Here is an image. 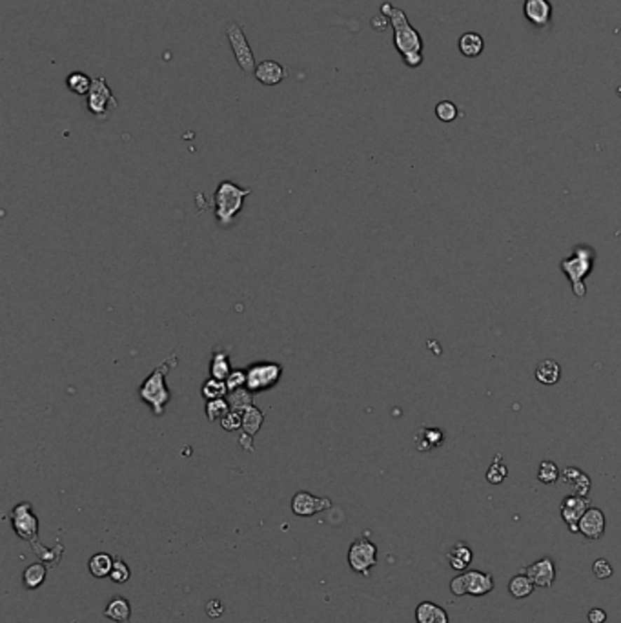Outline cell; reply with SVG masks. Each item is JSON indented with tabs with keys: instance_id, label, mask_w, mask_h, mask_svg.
<instances>
[{
	"instance_id": "obj_34",
	"label": "cell",
	"mask_w": 621,
	"mask_h": 623,
	"mask_svg": "<svg viewBox=\"0 0 621 623\" xmlns=\"http://www.w3.org/2000/svg\"><path fill=\"white\" fill-rule=\"evenodd\" d=\"M561 478V472H559L558 465L554 463V461H541L540 465V470H538V479L545 485H552L556 483L558 479Z\"/></svg>"
},
{
	"instance_id": "obj_30",
	"label": "cell",
	"mask_w": 621,
	"mask_h": 623,
	"mask_svg": "<svg viewBox=\"0 0 621 623\" xmlns=\"http://www.w3.org/2000/svg\"><path fill=\"white\" fill-rule=\"evenodd\" d=\"M230 374H231L230 357H228L224 352H215L212 357V363H210V376L215 379H221V381H226Z\"/></svg>"
},
{
	"instance_id": "obj_42",
	"label": "cell",
	"mask_w": 621,
	"mask_h": 623,
	"mask_svg": "<svg viewBox=\"0 0 621 623\" xmlns=\"http://www.w3.org/2000/svg\"><path fill=\"white\" fill-rule=\"evenodd\" d=\"M222 612H224V605L219 600H210L206 603V615L210 618H219V616H222Z\"/></svg>"
},
{
	"instance_id": "obj_28",
	"label": "cell",
	"mask_w": 621,
	"mask_h": 623,
	"mask_svg": "<svg viewBox=\"0 0 621 623\" xmlns=\"http://www.w3.org/2000/svg\"><path fill=\"white\" fill-rule=\"evenodd\" d=\"M534 589H535L534 582H532L526 574H517V576H514V578L510 580V583H508V592H510L514 598H517V600H523V598L531 596L532 592H534Z\"/></svg>"
},
{
	"instance_id": "obj_25",
	"label": "cell",
	"mask_w": 621,
	"mask_h": 623,
	"mask_svg": "<svg viewBox=\"0 0 621 623\" xmlns=\"http://www.w3.org/2000/svg\"><path fill=\"white\" fill-rule=\"evenodd\" d=\"M264 421V414L255 405L248 406V409L243 412V432L248 434V436L254 437L255 434L261 430Z\"/></svg>"
},
{
	"instance_id": "obj_26",
	"label": "cell",
	"mask_w": 621,
	"mask_h": 623,
	"mask_svg": "<svg viewBox=\"0 0 621 623\" xmlns=\"http://www.w3.org/2000/svg\"><path fill=\"white\" fill-rule=\"evenodd\" d=\"M46 574H48V567L44 563H33L29 565L22 574L24 587L29 589V591H35L46 582Z\"/></svg>"
},
{
	"instance_id": "obj_38",
	"label": "cell",
	"mask_w": 621,
	"mask_h": 623,
	"mask_svg": "<svg viewBox=\"0 0 621 623\" xmlns=\"http://www.w3.org/2000/svg\"><path fill=\"white\" fill-rule=\"evenodd\" d=\"M221 427L226 430V432H233V430H239L243 428V412H236V410H230L224 418L221 419Z\"/></svg>"
},
{
	"instance_id": "obj_6",
	"label": "cell",
	"mask_w": 621,
	"mask_h": 623,
	"mask_svg": "<svg viewBox=\"0 0 621 623\" xmlns=\"http://www.w3.org/2000/svg\"><path fill=\"white\" fill-rule=\"evenodd\" d=\"M282 376V367L272 361H261L246 369V388L252 394L270 390L279 383Z\"/></svg>"
},
{
	"instance_id": "obj_36",
	"label": "cell",
	"mask_w": 621,
	"mask_h": 623,
	"mask_svg": "<svg viewBox=\"0 0 621 623\" xmlns=\"http://www.w3.org/2000/svg\"><path fill=\"white\" fill-rule=\"evenodd\" d=\"M130 576H132V570H130V567L126 565V561L115 560L114 569L109 573V580L118 583V585H123V583H126L128 580H130Z\"/></svg>"
},
{
	"instance_id": "obj_39",
	"label": "cell",
	"mask_w": 621,
	"mask_h": 623,
	"mask_svg": "<svg viewBox=\"0 0 621 623\" xmlns=\"http://www.w3.org/2000/svg\"><path fill=\"white\" fill-rule=\"evenodd\" d=\"M228 390H237V388L246 387V369H236L231 370V374L226 379Z\"/></svg>"
},
{
	"instance_id": "obj_41",
	"label": "cell",
	"mask_w": 621,
	"mask_h": 623,
	"mask_svg": "<svg viewBox=\"0 0 621 623\" xmlns=\"http://www.w3.org/2000/svg\"><path fill=\"white\" fill-rule=\"evenodd\" d=\"M450 591L453 596H465L467 594V582H465V574H459L450 582Z\"/></svg>"
},
{
	"instance_id": "obj_33",
	"label": "cell",
	"mask_w": 621,
	"mask_h": 623,
	"mask_svg": "<svg viewBox=\"0 0 621 623\" xmlns=\"http://www.w3.org/2000/svg\"><path fill=\"white\" fill-rule=\"evenodd\" d=\"M508 476V469L507 465L501 461V456L496 454L494 458V463L490 465L489 470H486V481L492 483V485H499V483H503V479Z\"/></svg>"
},
{
	"instance_id": "obj_35",
	"label": "cell",
	"mask_w": 621,
	"mask_h": 623,
	"mask_svg": "<svg viewBox=\"0 0 621 623\" xmlns=\"http://www.w3.org/2000/svg\"><path fill=\"white\" fill-rule=\"evenodd\" d=\"M435 115L441 123H452L458 117V106L450 102V100H441L435 106Z\"/></svg>"
},
{
	"instance_id": "obj_27",
	"label": "cell",
	"mask_w": 621,
	"mask_h": 623,
	"mask_svg": "<svg viewBox=\"0 0 621 623\" xmlns=\"http://www.w3.org/2000/svg\"><path fill=\"white\" fill-rule=\"evenodd\" d=\"M115 560L106 552H97L95 556H91L90 560V573L95 576V578H108L111 569H114Z\"/></svg>"
},
{
	"instance_id": "obj_8",
	"label": "cell",
	"mask_w": 621,
	"mask_h": 623,
	"mask_svg": "<svg viewBox=\"0 0 621 623\" xmlns=\"http://www.w3.org/2000/svg\"><path fill=\"white\" fill-rule=\"evenodd\" d=\"M348 563L355 573L368 576L377 565V547L368 538H359L350 545Z\"/></svg>"
},
{
	"instance_id": "obj_16",
	"label": "cell",
	"mask_w": 621,
	"mask_h": 623,
	"mask_svg": "<svg viewBox=\"0 0 621 623\" xmlns=\"http://www.w3.org/2000/svg\"><path fill=\"white\" fill-rule=\"evenodd\" d=\"M446 434L439 427H419L414 434L416 449L419 452H430L444 443Z\"/></svg>"
},
{
	"instance_id": "obj_29",
	"label": "cell",
	"mask_w": 621,
	"mask_h": 623,
	"mask_svg": "<svg viewBox=\"0 0 621 623\" xmlns=\"http://www.w3.org/2000/svg\"><path fill=\"white\" fill-rule=\"evenodd\" d=\"M200 394L205 397L206 401H213V399H224V397L230 394L228 390V385L226 381H221V379H215V378H210L203 383V388H200Z\"/></svg>"
},
{
	"instance_id": "obj_14",
	"label": "cell",
	"mask_w": 621,
	"mask_h": 623,
	"mask_svg": "<svg viewBox=\"0 0 621 623\" xmlns=\"http://www.w3.org/2000/svg\"><path fill=\"white\" fill-rule=\"evenodd\" d=\"M578 527H580V534H583L587 540H599L605 533L607 519H605V514L601 510L596 509V507H590L585 514H583V518L580 519Z\"/></svg>"
},
{
	"instance_id": "obj_24",
	"label": "cell",
	"mask_w": 621,
	"mask_h": 623,
	"mask_svg": "<svg viewBox=\"0 0 621 623\" xmlns=\"http://www.w3.org/2000/svg\"><path fill=\"white\" fill-rule=\"evenodd\" d=\"M91 84H93V78L84 71H71L66 77V88L75 95L86 97L91 90Z\"/></svg>"
},
{
	"instance_id": "obj_22",
	"label": "cell",
	"mask_w": 621,
	"mask_h": 623,
	"mask_svg": "<svg viewBox=\"0 0 621 623\" xmlns=\"http://www.w3.org/2000/svg\"><path fill=\"white\" fill-rule=\"evenodd\" d=\"M459 51L463 53V57H467V59H476L483 53V48H485V41H483V36L479 33H465V35L459 36Z\"/></svg>"
},
{
	"instance_id": "obj_18",
	"label": "cell",
	"mask_w": 621,
	"mask_h": 623,
	"mask_svg": "<svg viewBox=\"0 0 621 623\" xmlns=\"http://www.w3.org/2000/svg\"><path fill=\"white\" fill-rule=\"evenodd\" d=\"M465 582H467V594H470V596H485L494 589L492 574L481 573V570L465 573Z\"/></svg>"
},
{
	"instance_id": "obj_40",
	"label": "cell",
	"mask_w": 621,
	"mask_h": 623,
	"mask_svg": "<svg viewBox=\"0 0 621 623\" xmlns=\"http://www.w3.org/2000/svg\"><path fill=\"white\" fill-rule=\"evenodd\" d=\"M592 573H594V576L598 580H607L613 576L614 570H613V565L608 563L605 558H599V560H596L594 563H592Z\"/></svg>"
},
{
	"instance_id": "obj_32",
	"label": "cell",
	"mask_w": 621,
	"mask_h": 623,
	"mask_svg": "<svg viewBox=\"0 0 621 623\" xmlns=\"http://www.w3.org/2000/svg\"><path fill=\"white\" fill-rule=\"evenodd\" d=\"M230 410H231L230 403L226 401V397H224V399L206 401V418H208V421H212V423L213 421H221Z\"/></svg>"
},
{
	"instance_id": "obj_4",
	"label": "cell",
	"mask_w": 621,
	"mask_h": 623,
	"mask_svg": "<svg viewBox=\"0 0 621 623\" xmlns=\"http://www.w3.org/2000/svg\"><path fill=\"white\" fill-rule=\"evenodd\" d=\"M252 193L250 188L237 186L236 182L222 181L215 190V219L222 226H230L239 215L243 203Z\"/></svg>"
},
{
	"instance_id": "obj_31",
	"label": "cell",
	"mask_w": 621,
	"mask_h": 623,
	"mask_svg": "<svg viewBox=\"0 0 621 623\" xmlns=\"http://www.w3.org/2000/svg\"><path fill=\"white\" fill-rule=\"evenodd\" d=\"M226 401L230 403V409L236 410V412H245L248 406L254 405V394L248 390V388H237V390H231L226 396Z\"/></svg>"
},
{
	"instance_id": "obj_15",
	"label": "cell",
	"mask_w": 621,
	"mask_h": 623,
	"mask_svg": "<svg viewBox=\"0 0 621 623\" xmlns=\"http://www.w3.org/2000/svg\"><path fill=\"white\" fill-rule=\"evenodd\" d=\"M254 77L257 78L263 86H277L281 84L286 77H288V71L282 64H279L277 60H263V62L257 64V68L254 71Z\"/></svg>"
},
{
	"instance_id": "obj_13",
	"label": "cell",
	"mask_w": 621,
	"mask_h": 623,
	"mask_svg": "<svg viewBox=\"0 0 621 623\" xmlns=\"http://www.w3.org/2000/svg\"><path fill=\"white\" fill-rule=\"evenodd\" d=\"M523 13L535 27H550L552 24V4L549 0H525Z\"/></svg>"
},
{
	"instance_id": "obj_2",
	"label": "cell",
	"mask_w": 621,
	"mask_h": 623,
	"mask_svg": "<svg viewBox=\"0 0 621 623\" xmlns=\"http://www.w3.org/2000/svg\"><path fill=\"white\" fill-rule=\"evenodd\" d=\"M177 363H179L177 355H170L168 360L164 361L163 364H159V367H157V369L142 381L141 388H139V396H141V399L151 406L153 416H157V418L164 416V409H166L170 401H172V390H170L168 385H166V376H168L170 369L177 367Z\"/></svg>"
},
{
	"instance_id": "obj_21",
	"label": "cell",
	"mask_w": 621,
	"mask_h": 623,
	"mask_svg": "<svg viewBox=\"0 0 621 623\" xmlns=\"http://www.w3.org/2000/svg\"><path fill=\"white\" fill-rule=\"evenodd\" d=\"M104 616L109 619H114L117 623H130V616H132V605L130 601L123 596H115L114 600L109 601L104 609Z\"/></svg>"
},
{
	"instance_id": "obj_3",
	"label": "cell",
	"mask_w": 621,
	"mask_h": 623,
	"mask_svg": "<svg viewBox=\"0 0 621 623\" xmlns=\"http://www.w3.org/2000/svg\"><path fill=\"white\" fill-rule=\"evenodd\" d=\"M594 248L590 245H585V242H580V245L574 246L571 257L561 259V263H559V268H561V272L567 275L568 282H571L572 294L580 297V299L587 296V287L583 281L594 270Z\"/></svg>"
},
{
	"instance_id": "obj_12",
	"label": "cell",
	"mask_w": 621,
	"mask_h": 623,
	"mask_svg": "<svg viewBox=\"0 0 621 623\" xmlns=\"http://www.w3.org/2000/svg\"><path fill=\"white\" fill-rule=\"evenodd\" d=\"M525 574L534 582L535 587L550 589L556 580V565L550 558H541L525 569Z\"/></svg>"
},
{
	"instance_id": "obj_5",
	"label": "cell",
	"mask_w": 621,
	"mask_h": 623,
	"mask_svg": "<svg viewBox=\"0 0 621 623\" xmlns=\"http://www.w3.org/2000/svg\"><path fill=\"white\" fill-rule=\"evenodd\" d=\"M118 108V100L108 86L106 77H93L90 93L86 95V109L99 121H104Z\"/></svg>"
},
{
	"instance_id": "obj_17",
	"label": "cell",
	"mask_w": 621,
	"mask_h": 623,
	"mask_svg": "<svg viewBox=\"0 0 621 623\" xmlns=\"http://www.w3.org/2000/svg\"><path fill=\"white\" fill-rule=\"evenodd\" d=\"M561 481L571 488L572 494H576V496L581 498H587V494L590 492V487H592L589 476H587L583 470L576 469V467H567V469H563Z\"/></svg>"
},
{
	"instance_id": "obj_7",
	"label": "cell",
	"mask_w": 621,
	"mask_h": 623,
	"mask_svg": "<svg viewBox=\"0 0 621 623\" xmlns=\"http://www.w3.org/2000/svg\"><path fill=\"white\" fill-rule=\"evenodd\" d=\"M226 39L230 42L231 51H233L236 62L239 64L243 73H254L257 64H255L254 51H252V46H250L245 29L237 22H230L226 26Z\"/></svg>"
},
{
	"instance_id": "obj_19",
	"label": "cell",
	"mask_w": 621,
	"mask_h": 623,
	"mask_svg": "<svg viewBox=\"0 0 621 623\" xmlns=\"http://www.w3.org/2000/svg\"><path fill=\"white\" fill-rule=\"evenodd\" d=\"M417 623H449V615L443 607L435 605L432 601H423L416 607Z\"/></svg>"
},
{
	"instance_id": "obj_23",
	"label": "cell",
	"mask_w": 621,
	"mask_h": 623,
	"mask_svg": "<svg viewBox=\"0 0 621 623\" xmlns=\"http://www.w3.org/2000/svg\"><path fill=\"white\" fill-rule=\"evenodd\" d=\"M446 558H449V563L452 569L465 570L472 563V549L465 542H459L450 549Z\"/></svg>"
},
{
	"instance_id": "obj_44",
	"label": "cell",
	"mask_w": 621,
	"mask_h": 623,
	"mask_svg": "<svg viewBox=\"0 0 621 623\" xmlns=\"http://www.w3.org/2000/svg\"><path fill=\"white\" fill-rule=\"evenodd\" d=\"M239 443H240V446L245 449V451L254 452V437H252V436H248V434L243 432V436H240Z\"/></svg>"
},
{
	"instance_id": "obj_37",
	"label": "cell",
	"mask_w": 621,
	"mask_h": 623,
	"mask_svg": "<svg viewBox=\"0 0 621 623\" xmlns=\"http://www.w3.org/2000/svg\"><path fill=\"white\" fill-rule=\"evenodd\" d=\"M32 545H33V549H35L36 556H39L42 561H44L46 567H51V565L59 563L60 561V551H62V545H59V549H57L55 552H50L48 549H42V547L39 545V542L32 543Z\"/></svg>"
},
{
	"instance_id": "obj_1",
	"label": "cell",
	"mask_w": 621,
	"mask_h": 623,
	"mask_svg": "<svg viewBox=\"0 0 621 623\" xmlns=\"http://www.w3.org/2000/svg\"><path fill=\"white\" fill-rule=\"evenodd\" d=\"M381 13L390 20L394 29V46L403 57V62L409 68H419L423 64V39L419 32L412 27L403 9L385 2L381 6Z\"/></svg>"
},
{
	"instance_id": "obj_11",
	"label": "cell",
	"mask_w": 621,
	"mask_h": 623,
	"mask_svg": "<svg viewBox=\"0 0 621 623\" xmlns=\"http://www.w3.org/2000/svg\"><path fill=\"white\" fill-rule=\"evenodd\" d=\"M332 507L330 498H315L310 492H297L292 500V510H294L295 516H301V518H310V516L318 514Z\"/></svg>"
},
{
	"instance_id": "obj_9",
	"label": "cell",
	"mask_w": 621,
	"mask_h": 623,
	"mask_svg": "<svg viewBox=\"0 0 621 623\" xmlns=\"http://www.w3.org/2000/svg\"><path fill=\"white\" fill-rule=\"evenodd\" d=\"M11 523H13V530L17 533V536L22 538L24 542H36V538H39V518L33 512L32 503L24 501V503L15 505V509L11 510Z\"/></svg>"
},
{
	"instance_id": "obj_20",
	"label": "cell",
	"mask_w": 621,
	"mask_h": 623,
	"mask_svg": "<svg viewBox=\"0 0 621 623\" xmlns=\"http://www.w3.org/2000/svg\"><path fill=\"white\" fill-rule=\"evenodd\" d=\"M535 379L541 383V385H547V387H552L561 379V367H559L558 361L554 360H543L538 363L535 367Z\"/></svg>"
},
{
	"instance_id": "obj_43",
	"label": "cell",
	"mask_w": 621,
	"mask_h": 623,
	"mask_svg": "<svg viewBox=\"0 0 621 623\" xmlns=\"http://www.w3.org/2000/svg\"><path fill=\"white\" fill-rule=\"evenodd\" d=\"M587 618H589L590 623H605L607 622V612H605L603 609H598V607H596V609H590Z\"/></svg>"
},
{
	"instance_id": "obj_10",
	"label": "cell",
	"mask_w": 621,
	"mask_h": 623,
	"mask_svg": "<svg viewBox=\"0 0 621 623\" xmlns=\"http://www.w3.org/2000/svg\"><path fill=\"white\" fill-rule=\"evenodd\" d=\"M590 509V501L587 498L571 494L561 501V518L567 523L571 533H580V519Z\"/></svg>"
}]
</instances>
